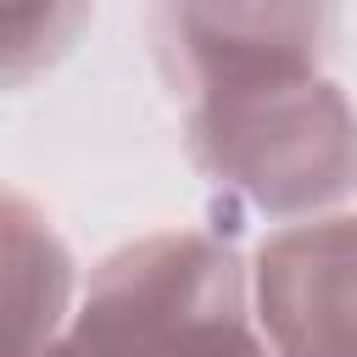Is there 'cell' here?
Instances as JSON below:
<instances>
[{"instance_id": "2", "label": "cell", "mask_w": 357, "mask_h": 357, "mask_svg": "<svg viewBox=\"0 0 357 357\" xmlns=\"http://www.w3.org/2000/svg\"><path fill=\"white\" fill-rule=\"evenodd\" d=\"M184 156L262 218L340 212L357 195V106L329 73L201 100L184 106Z\"/></svg>"}, {"instance_id": "1", "label": "cell", "mask_w": 357, "mask_h": 357, "mask_svg": "<svg viewBox=\"0 0 357 357\" xmlns=\"http://www.w3.org/2000/svg\"><path fill=\"white\" fill-rule=\"evenodd\" d=\"M61 357H273L245 257L201 229H156L89 268Z\"/></svg>"}, {"instance_id": "4", "label": "cell", "mask_w": 357, "mask_h": 357, "mask_svg": "<svg viewBox=\"0 0 357 357\" xmlns=\"http://www.w3.org/2000/svg\"><path fill=\"white\" fill-rule=\"evenodd\" d=\"M251 268V307L273 357H357V212L273 229Z\"/></svg>"}, {"instance_id": "3", "label": "cell", "mask_w": 357, "mask_h": 357, "mask_svg": "<svg viewBox=\"0 0 357 357\" xmlns=\"http://www.w3.org/2000/svg\"><path fill=\"white\" fill-rule=\"evenodd\" d=\"M340 39V0H151L145 45L178 106L318 78Z\"/></svg>"}, {"instance_id": "6", "label": "cell", "mask_w": 357, "mask_h": 357, "mask_svg": "<svg viewBox=\"0 0 357 357\" xmlns=\"http://www.w3.org/2000/svg\"><path fill=\"white\" fill-rule=\"evenodd\" d=\"M95 0H0V95L45 78L89 28Z\"/></svg>"}, {"instance_id": "5", "label": "cell", "mask_w": 357, "mask_h": 357, "mask_svg": "<svg viewBox=\"0 0 357 357\" xmlns=\"http://www.w3.org/2000/svg\"><path fill=\"white\" fill-rule=\"evenodd\" d=\"M78 296V268L50 212L0 184V357H39Z\"/></svg>"}]
</instances>
